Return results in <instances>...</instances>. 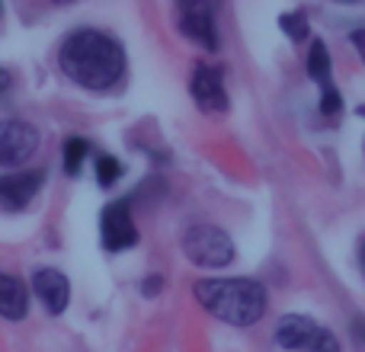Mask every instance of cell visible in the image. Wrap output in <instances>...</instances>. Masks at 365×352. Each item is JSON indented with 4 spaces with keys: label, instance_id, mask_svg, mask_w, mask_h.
Instances as JSON below:
<instances>
[{
    "label": "cell",
    "instance_id": "6da1fadb",
    "mask_svg": "<svg viewBox=\"0 0 365 352\" xmlns=\"http://www.w3.org/2000/svg\"><path fill=\"white\" fill-rule=\"evenodd\" d=\"M58 68L74 87L87 93H109L125 81L128 55L115 36L93 26H81L58 45Z\"/></svg>",
    "mask_w": 365,
    "mask_h": 352
},
{
    "label": "cell",
    "instance_id": "7a4b0ae2",
    "mask_svg": "<svg viewBox=\"0 0 365 352\" xmlns=\"http://www.w3.org/2000/svg\"><path fill=\"white\" fill-rule=\"evenodd\" d=\"M192 295L215 321L227 327H253L266 317L269 295L266 285L247 276H227V279H199L192 285Z\"/></svg>",
    "mask_w": 365,
    "mask_h": 352
},
{
    "label": "cell",
    "instance_id": "3957f363",
    "mask_svg": "<svg viewBox=\"0 0 365 352\" xmlns=\"http://www.w3.org/2000/svg\"><path fill=\"white\" fill-rule=\"evenodd\" d=\"M182 257L199 269H225L234 263L237 247L231 234L218 224H192L182 234Z\"/></svg>",
    "mask_w": 365,
    "mask_h": 352
},
{
    "label": "cell",
    "instance_id": "277c9868",
    "mask_svg": "<svg viewBox=\"0 0 365 352\" xmlns=\"http://www.w3.org/2000/svg\"><path fill=\"white\" fill-rule=\"evenodd\" d=\"M272 340L289 352H340V340L334 330L311 321L308 314H285L276 323Z\"/></svg>",
    "mask_w": 365,
    "mask_h": 352
},
{
    "label": "cell",
    "instance_id": "5b68a950",
    "mask_svg": "<svg viewBox=\"0 0 365 352\" xmlns=\"http://www.w3.org/2000/svg\"><path fill=\"white\" fill-rule=\"evenodd\" d=\"M215 10H218V0H177L180 32L205 51H218V45H221Z\"/></svg>",
    "mask_w": 365,
    "mask_h": 352
},
{
    "label": "cell",
    "instance_id": "8992f818",
    "mask_svg": "<svg viewBox=\"0 0 365 352\" xmlns=\"http://www.w3.org/2000/svg\"><path fill=\"white\" fill-rule=\"evenodd\" d=\"M48 182V173L42 167H16V170L0 176V212L16 214L32 205L38 192Z\"/></svg>",
    "mask_w": 365,
    "mask_h": 352
},
{
    "label": "cell",
    "instance_id": "52a82bcc",
    "mask_svg": "<svg viewBox=\"0 0 365 352\" xmlns=\"http://www.w3.org/2000/svg\"><path fill=\"white\" fill-rule=\"evenodd\" d=\"M38 128L26 119H0V167H26V160L38 151Z\"/></svg>",
    "mask_w": 365,
    "mask_h": 352
},
{
    "label": "cell",
    "instance_id": "ba28073f",
    "mask_svg": "<svg viewBox=\"0 0 365 352\" xmlns=\"http://www.w3.org/2000/svg\"><path fill=\"white\" fill-rule=\"evenodd\" d=\"M100 240L109 253L132 250L138 244V224L132 218V199H115L100 212Z\"/></svg>",
    "mask_w": 365,
    "mask_h": 352
},
{
    "label": "cell",
    "instance_id": "9c48e42d",
    "mask_svg": "<svg viewBox=\"0 0 365 352\" xmlns=\"http://www.w3.org/2000/svg\"><path fill=\"white\" fill-rule=\"evenodd\" d=\"M189 96H192V103L202 113H225L231 106L225 74H221L218 64H205V61L195 64L192 77H189Z\"/></svg>",
    "mask_w": 365,
    "mask_h": 352
},
{
    "label": "cell",
    "instance_id": "30bf717a",
    "mask_svg": "<svg viewBox=\"0 0 365 352\" xmlns=\"http://www.w3.org/2000/svg\"><path fill=\"white\" fill-rule=\"evenodd\" d=\"M308 77L321 87V113L324 115H336L343 109V93L334 83V58L324 38H314L308 51Z\"/></svg>",
    "mask_w": 365,
    "mask_h": 352
},
{
    "label": "cell",
    "instance_id": "8fae6325",
    "mask_svg": "<svg viewBox=\"0 0 365 352\" xmlns=\"http://www.w3.org/2000/svg\"><path fill=\"white\" fill-rule=\"evenodd\" d=\"M29 289H32V295L38 298V304L45 308V314H48V317H61L64 311H68V304H71V282H68V276H64L61 269H51V266L36 269V272H32Z\"/></svg>",
    "mask_w": 365,
    "mask_h": 352
},
{
    "label": "cell",
    "instance_id": "7c38bea8",
    "mask_svg": "<svg viewBox=\"0 0 365 352\" xmlns=\"http://www.w3.org/2000/svg\"><path fill=\"white\" fill-rule=\"evenodd\" d=\"M29 285L13 272L0 269V317L4 321H26L29 314Z\"/></svg>",
    "mask_w": 365,
    "mask_h": 352
},
{
    "label": "cell",
    "instance_id": "4fadbf2b",
    "mask_svg": "<svg viewBox=\"0 0 365 352\" xmlns=\"http://www.w3.org/2000/svg\"><path fill=\"white\" fill-rule=\"evenodd\" d=\"M90 160V141L81 138V135H68L61 145V167L68 176H81L83 164Z\"/></svg>",
    "mask_w": 365,
    "mask_h": 352
},
{
    "label": "cell",
    "instance_id": "5bb4252c",
    "mask_svg": "<svg viewBox=\"0 0 365 352\" xmlns=\"http://www.w3.org/2000/svg\"><path fill=\"white\" fill-rule=\"evenodd\" d=\"M93 170H96V182H100V189H113L115 182L122 180V173H125V167H122V160L115 157V154H93Z\"/></svg>",
    "mask_w": 365,
    "mask_h": 352
},
{
    "label": "cell",
    "instance_id": "9a60e30c",
    "mask_svg": "<svg viewBox=\"0 0 365 352\" xmlns=\"http://www.w3.org/2000/svg\"><path fill=\"white\" fill-rule=\"evenodd\" d=\"M279 26H282V32L292 38V42H302V38H308V32H311V26H308V16H304V10L282 13V16H279Z\"/></svg>",
    "mask_w": 365,
    "mask_h": 352
},
{
    "label": "cell",
    "instance_id": "2e32d148",
    "mask_svg": "<svg viewBox=\"0 0 365 352\" xmlns=\"http://www.w3.org/2000/svg\"><path fill=\"white\" fill-rule=\"evenodd\" d=\"M160 285H164V279L160 276H148L145 282H141V291H145V295H158Z\"/></svg>",
    "mask_w": 365,
    "mask_h": 352
},
{
    "label": "cell",
    "instance_id": "e0dca14e",
    "mask_svg": "<svg viewBox=\"0 0 365 352\" xmlns=\"http://www.w3.org/2000/svg\"><path fill=\"white\" fill-rule=\"evenodd\" d=\"M10 87H13V74L6 68H0V93H6Z\"/></svg>",
    "mask_w": 365,
    "mask_h": 352
},
{
    "label": "cell",
    "instance_id": "ac0fdd59",
    "mask_svg": "<svg viewBox=\"0 0 365 352\" xmlns=\"http://www.w3.org/2000/svg\"><path fill=\"white\" fill-rule=\"evenodd\" d=\"M359 266H362V272H365V240L359 244Z\"/></svg>",
    "mask_w": 365,
    "mask_h": 352
},
{
    "label": "cell",
    "instance_id": "d6986e66",
    "mask_svg": "<svg viewBox=\"0 0 365 352\" xmlns=\"http://www.w3.org/2000/svg\"><path fill=\"white\" fill-rule=\"evenodd\" d=\"M48 4H55V6H68V4H74V0H48Z\"/></svg>",
    "mask_w": 365,
    "mask_h": 352
},
{
    "label": "cell",
    "instance_id": "ffe728a7",
    "mask_svg": "<svg viewBox=\"0 0 365 352\" xmlns=\"http://www.w3.org/2000/svg\"><path fill=\"white\" fill-rule=\"evenodd\" d=\"M336 4H359V0H336Z\"/></svg>",
    "mask_w": 365,
    "mask_h": 352
},
{
    "label": "cell",
    "instance_id": "44dd1931",
    "mask_svg": "<svg viewBox=\"0 0 365 352\" xmlns=\"http://www.w3.org/2000/svg\"><path fill=\"white\" fill-rule=\"evenodd\" d=\"M0 16H4V0H0Z\"/></svg>",
    "mask_w": 365,
    "mask_h": 352
}]
</instances>
